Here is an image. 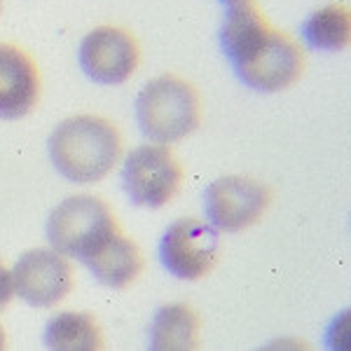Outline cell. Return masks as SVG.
<instances>
[{
  "label": "cell",
  "instance_id": "obj_1",
  "mask_svg": "<svg viewBox=\"0 0 351 351\" xmlns=\"http://www.w3.org/2000/svg\"><path fill=\"white\" fill-rule=\"evenodd\" d=\"M49 160L71 183H99L117 167L124 150L120 129L101 115H73L49 136Z\"/></svg>",
  "mask_w": 351,
  "mask_h": 351
},
{
  "label": "cell",
  "instance_id": "obj_2",
  "mask_svg": "<svg viewBox=\"0 0 351 351\" xmlns=\"http://www.w3.org/2000/svg\"><path fill=\"white\" fill-rule=\"evenodd\" d=\"M136 122L150 143H178L199 129L202 96L185 77L164 73L136 96Z\"/></svg>",
  "mask_w": 351,
  "mask_h": 351
},
{
  "label": "cell",
  "instance_id": "obj_3",
  "mask_svg": "<svg viewBox=\"0 0 351 351\" xmlns=\"http://www.w3.org/2000/svg\"><path fill=\"white\" fill-rule=\"evenodd\" d=\"M117 228L115 213L101 197L73 195L49 213L47 218V241L54 251L66 258L84 260Z\"/></svg>",
  "mask_w": 351,
  "mask_h": 351
},
{
  "label": "cell",
  "instance_id": "obj_4",
  "mask_svg": "<svg viewBox=\"0 0 351 351\" xmlns=\"http://www.w3.org/2000/svg\"><path fill=\"white\" fill-rule=\"evenodd\" d=\"M183 185V164L169 145H138L124 157L122 188L141 208L167 206Z\"/></svg>",
  "mask_w": 351,
  "mask_h": 351
},
{
  "label": "cell",
  "instance_id": "obj_5",
  "mask_svg": "<svg viewBox=\"0 0 351 351\" xmlns=\"http://www.w3.org/2000/svg\"><path fill=\"white\" fill-rule=\"evenodd\" d=\"M271 188L251 176H223L206 188V218L218 234H237L258 223L271 204Z\"/></svg>",
  "mask_w": 351,
  "mask_h": 351
},
{
  "label": "cell",
  "instance_id": "obj_6",
  "mask_svg": "<svg viewBox=\"0 0 351 351\" xmlns=\"http://www.w3.org/2000/svg\"><path fill=\"white\" fill-rule=\"evenodd\" d=\"M237 77L246 87L263 94H276L293 87L304 73V49L295 38L271 28L263 43L241 64L234 66Z\"/></svg>",
  "mask_w": 351,
  "mask_h": 351
},
{
  "label": "cell",
  "instance_id": "obj_7",
  "mask_svg": "<svg viewBox=\"0 0 351 351\" xmlns=\"http://www.w3.org/2000/svg\"><path fill=\"white\" fill-rule=\"evenodd\" d=\"M218 232L199 218H178L160 239V260L180 281H199L218 263Z\"/></svg>",
  "mask_w": 351,
  "mask_h": 351
},
{
  "label": "cell",
  "instance_id": "obj_8",
  "mask_svg": "<svg viewBox=\"0 0 351 351\" xmlns=\"http://www.w3.org/2000/svg\"><path fill=\"white\" fill-rule=\"evenodd\" d=\"M80 68L89 80L99 84H122L138 71L141 45L120 26H99L80 43Z\"/></svg>",
  "mask_w": 351,
  "mask_h": 351
},
{
  "label": "cell",
  "instance_id": "obj_9",
  "mask_svg": "<svg viewBox=\"0 0 351 351\" xmlns=\"http://www.w3.org/2000/svg\"><path fill=\"white\" fill-rule=\"evenodd\" d=\"M14 293L31 307H54L73 291V267L66 256L49 248H31L12 269Z\"/></svg>",
  "mask_w": 351,
  "mask_h": 351
},
{
  "label": "cell",
  "instance_id": "obj_10",
  "mask_svg": "<svg viewBox=\"0 0 351 351\" xmlns=\"http://www.w3.org/2000/svg\"><path fill=\"white\" fill-rule=\"evenodd\" d=\"M40 99V73L24 49L0 43V120H21Z\"/></svg>",
  "mask_w": 351,
  "mask_h": 351
},
{
  "label": "cell",
  "instance_id": "obj_11",
  "mask_svg": "<svg viewBox=\"0 0 351 351\" xmlns=\"http://www.w3.org/2000/svg\"><path fill=\"white\" fill-rule=\"evenodd\" d=\"M87 269L94 274L99 284L108 288H127L132 286L145 269L143 251L132 237L122 234L120 230L108 237L89 258L82 260Z\"/></svg>",
  "mask_w": 351,
  "mask_h": 351
},
{
  "label": "cell",
  "instance_id": "obj_12",
  "mask_svg": "<svg viewBox=\"0 0 351 351\" xmlns=\"http://www.w3.org/2000/svg\"><path fill=\"white\" fill-rule=\"evenodd\" d=\"M202 342L199 314L185 302L164 304L150 326V347L155 351H192Z\"/></svg>",
  "mask_w": 351,
  "mask_h": 351
},
{
  "label": "cell",
  "instance_id": "obj_13",
  "mask_svg": "<svg viewBox=\"0 0 351 351\" xmlns=\"http://www.w3.org/2000/svg\"><path fill=\"white\" fill-rule=\"evenodd\" d=\"M267 16H265L256 5H241V8H230L228 16H225V24L220 28V47H223L225 56L234 68L241 64L260 43L267 38L271 31Z\"/></svg>",
  "mask_w": 351,
  "mask_h": 351
},
{
  "label": "cell",
  "instance_id": "obj_14",
  "mask_svg": "<svg viewBox=\"0 0 351 351\" xmlns=\"http://www.w3.org/2000/svg\"><path fill=\"white\" fill-rule=\"evenodd\" d=\"M106 335L92 314L59 311L45 326V347L54 351H99Z\"/></svg>",
  "mask_w": 351,
  "mask_h": 351
},
{
  "label": "cell",
  "instance_id": "obj_15",
  "mask_svg": "<svg viewBox=\"0 0 351 351\" xmlns=\"http://www.w3.org/2000/svg\"><path fill=\"white\" fill-rule=\"evenodd\" d=\"M302 38L319 52H342L351 43V12L347 5L332 3L311 12L302 24Z\"/></svg>",
  "mask_w": 351,
  "mask_h": 351
},
{
  "label": "cell",
  "instance_id": "obj_16",
  "mask_svg": "<svg viewBox=\"0 0 351 351\" xmlns=\"http://www.w3.org/2000/svg\"><path fill=\"white\" fill-rule=\"evenodd\" d=\"M12 295H14V284H12V271L5 267L0 263V311L8 307L12 302Z\"/></svg>",
  "mask_w": 351,
  "mask_h": 351
},
{
  "label": "cell",
  "instance_id": "obj_17",
  "mask_svg": "<svg viewBox=\"0 0 351 351\" xmlns=\"http://www.w3.org/2000/svg\"><path fill=\"white\" fill-rule=\"evenodd\" d=\"M220 3L225 5V8H241V5H251L253 0H220Z\"/></svg>",
  "mask_w": 351,
  "mask_h": 351
},
{
  "label": "cell",
  "instance_id": "obj_18",
  "mask_svg": "<svg viewBox=\"0 0 351 351\" xmlns=\"http://www.w3.org/2000/svg\"><path fill=\"white\" fill-rule=\"evenodd\" d=\"M5 344H8L5 342V330H3V326H0V349H5Z\"/></svg>",
  "mask_w": 351,
  "mask_h": 351
},
{
  "label": "cell",
  "instance_id": "obj_19",
  "mask_svg": "<svg viewBox=\"0 0 351 351\" xmlns=\"http://www.w3.org/2000/svg\"><path fill=\"white\" fill-rule=\"evenodd\" d=\"M0 12H3V0H0Z\"/></svg>",
  "mask_w": 351,
  "mask_h": 351
}]
</instances>
